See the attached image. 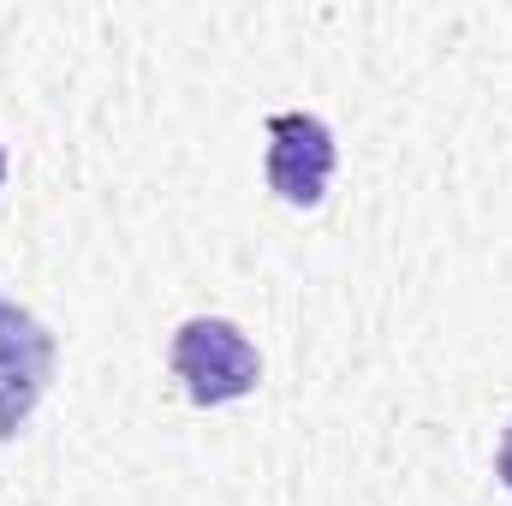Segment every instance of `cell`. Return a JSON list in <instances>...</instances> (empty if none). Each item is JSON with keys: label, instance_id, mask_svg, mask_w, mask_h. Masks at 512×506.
Masks as SVG:
<instances>
[{"label": "cell", "instance_id": "6da1fadb", "mask_svg": "<svg viewBox=\"0 0 512 506\" xmlns=\"http://www.w3.org/2000/svg\"><path fill=\"white\" fill-rule=\"evenodd\" d=\"M256 346L245 340V328L221 322V316H197L173 334V376L185 381V393L197 405H227L245 399L256 387Z\"/></svg>", "mask_w": 512, "mask_h": 506}, {"label": "cell", "instance_id": "7a4b0ae2", "mask_svg": "<svg viewBox=\"0 0 512 506\" xmlns=\"http://www.w3.org/2000/svg\"><path fill=\"white\" fill-rule=\"evenodd\" d=\"M54 381V334L0 298V441H12Z\"/></svg>", "mask_w": 512, "mask_h": 506}, {"label": "cell", "instance_id": "3957f363", "mask_svg": "<svg viewBox=\"0 0 512 506\" xmlns=\"http://www.w3.org/2000/svg\"><path fill=\"white\" fill-rule=\"evenodd\" d=\"M334 131L322 126L316 114H274L268 120V185L286 203H322L328 179H334Z\"/></svg>", "mask_w": 512, "mask_h": 506}, {"label": "cell", "instance_id": "277c9868", "mask_svg": "<svg viewBox=\"0 0 512 506\" xmlns=\"http://www.w3.org/2000/svg\"><path fill=\"white\" fill-rule=\"evenodd\" d=\"M495 471H501V483L512 489V423L501 429V453H495Z\"/></svg>", "mask_w": 512, "mask_h": 506}, {"label": "cell", "instance_id": "5b68a950", "mask_svg": "<svg viewBox=\"0 0 512 506\" xmlns=\"http://www.w3.org/2000/svg\"><path fill=\"white\" fill-rule=\"evenodd\" d=\"M0 179H6V155H0Z\"/></svg>", "mask_w": 512, "mask_h": 506}]
</instances>
